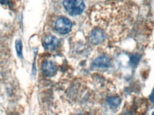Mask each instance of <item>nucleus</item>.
Returning <instances> with one entry per match:
<instances>
[{
    "instance_id": "1",
    "label": "nucleus",
    "mask_w": 154,
    "mask_h": 115,
    "mask_svg": "<svg viewBox=\"0 0 154 115\" xmlns=\"http://www.w3.org/2000/svg\"><path fill=\"white\" fill-rule=\"evenodd\" d=\"M98 12V25L108 34L119 40L128 34L133 22L131 7L124 3L101 6Z\"/></svg>"
},
{
    "instance_id": "2",
    "label": "nucleus",
    "mask_w": 154,
    "mask_h": 115,
    "mask_svg": "<svg viewBox=\"0 0 154 115\" xmlns=\"http://www.w3.org/2000/svg\"><path fill=\"white\" fill-rule=\"evenodd\" d=\"M63 7L71 16H76L84 11V3L82 0H64Z\"/></svg>"
},
{
    "instance_id": "3",
    "label": "nucleus",
    "mask_w": 154,
    "mask_h": 115,
    "mask_svg": "<svg viewBox=\"0 0 154 115\" xmlns=\"http://www.w3.org/2000/svg\"><path fill=\"white\" fill-rule=\"evenodd\" d=\"M72 22L66 17H60L56 21L55 28L59 33L65 34L69 33L72 29Z\"/></svg>"
},
{
    "instance_id": "4",
    "label": "nucleus",
    "mask_w": 154,
    "mask_h": 115,
    "mask_svg": "<svg viewBox=\"0 0 154 115\" xmlns=\"http://www.w3.org/2000/svg\"><path fill=\"white\" fill-rule=\"evenodd\" d=\"M43 72L47 76H53L57 72V66L51 61H46L42 66Z\"/></svg>"
},
{
    "instance_id": "5",
    "label": "nucleus",
    "mask_w": 154,
    "mask_h": 115,
    "mask_svg": "<svg viewBox=\"0 0 154 115\" xmlns=\"http://www.w3.org/2000/svg\"><path fill=\"white\" fill-rule=\"evenodd\" d=\"M105 34L104 31L101 28H96L91 32V41L92 43L97 44L101 43L104 40Z\"/></svg>"
},
{
    "instance_id": "6",
    "label": "nucleus",
    "mask_w": 154,
    "mask_h": 115,
    "mask_svg": "<svg viewBox=\"0 0 154 115\" xmlns=\"http://www.w3.org/2000/svg\"><path fill=\"white\" fill-rule=\"evenodd\" d=\"M44 46L49 51H53L57 47L58 40L54 36H47L44 40Z\"/></svg>"
},
{
    "instance_id": "7",
    "label": "nucleus",
    "mask_w": 154,
    "mask_h": 115,
    "mask_svg": "<svg viewBox=\"0 0 154 115\" xmlns=\"http://www.w3.org/2000/svg\"><path fill=\"white\" fill-rule=\"evenodd\" d=\"M110 65V61L107 57H99L94 62V66L99 68H106Z\"/></svg>"
},
{
    "instance_id": "8",
    "label": "nucleus",
    "mask_w": 154,
    "mask_h": 115,
    "mask_svg": "<svg viewBox=\"0 0 154 115\" xmlns=\"http://www.w3.org/2000/svg\"><path fill=\"white\" fill-rule=\"evenodd\" d=\"M107 102L111 107H116L121 104V99L118 97H110L107 99Z\"/></svg>"
},
{
    "instance_id": "9",
    "label": "nucleus",
    "mask_w": 154,
    "mask_h": 115,
    "mask_svg": "<svg viewBox=\"0 0 154 115\" xmlns=\"http://www.w3.org/2000/svg\"><path fill=\"white\" fill-rule=\"evenodd\" d=\"M22 42L20 41H17L16 42V50L17 51V53H18L19 55H21V52H22Z\"/></svg>"
},
{
    "instance_id": "10",
    "label": "nucleus",
    "mask_w": 154,
    "mask_h": 115,
    "mask_svg": "<svg viewBox=\"0 0 154 115\" xmlns=\"http://www.w3.org/2000/svg\"><path fill=\"white\" fill-rule=\"evenodd\" d=\"M0 3L4 5H11V1L10 0H0Z\"/></svg>"
},
{
    "instance_id": "11",
    "label": "nucleus",
    "mask_w": 154,
    "mask_h": 115,
    "mask_svg": "<svg viewBox=\"0 0 154 115\" xmlns=\"http://www.w3.org/2000/svg\"><path fill=\"white\" fill-rule=\"evenodd\" d=\"M150 100H151L152 102L154 103V90H153V92H152L151 95H150Z\"/></svg>"
},
{
    "instance_id": "12",
    "label": "nucleus",
    "mask_w": 154,
    "mask_h": 115,
    "mask_svg": "<svg viewBox=\"0 0 154 115\" xmlns=\"http://www.w3.org/2000/svg\"><path fill=\"white\" fill-rule=\"evenodd\" d=\"M152 115H154V112H153V114H152Z\"/></svg>"
},
{
    "instance_id": "13",
    "label": "nucleus",
    "mask_w": 154,
    "mask_h": 115,
    "mask_svg": "<svg viewBox=\"0 0 154 115\" xmlns=\"http://www.w3.org/2000/svg\"><path fill=\"white\" fill-rule=\"evenodd\" d=\"M79 115H82V114H79Z\"/></svg>"
}]
</instances>
